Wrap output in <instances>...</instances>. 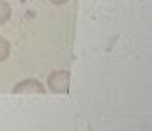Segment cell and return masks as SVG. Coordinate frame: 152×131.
I'll return each instance as SVG.
<instances>
[{
    "label": "cell",
    "mask_w": 152,
    "mask_h": 131,
    "mask_svg": "<svg viewBox=\"0 0 152 131\" xmlns=\"http://www.w3.org/2000/svg\"><path fill=\"white\" fill-rule=\"evenodd\" d=\"M14 93H21V95H43L45 93V88L43 84L40 83L38 79H24L18 83L14 88H12Z\"/></svg>",
    "instance_id": "cell-2"
},
{
    "label": "cell",
    "mask_w": 152,
    "mask_h": 131,
    "mask_svg": "<svg viewBox=\"0 0 152 131\" xmlns=\"http://www.w3.org/2000/svg\"><path fill=\"white\" fill-rule=\"evenodd\" d=\"M12 16V9H10V5L5 2V0H0V26L4 24V23H7Z\"/></svg>",
    "instance_id": "cell-3"
},
{
    "label": "cell",
    "mask_w": 152,
    "mask_h": 131,
    "mask_svg": "<svg viewBox=\"0 0 152 131\" xmlns=\"http://www.w3.org/2000/svg\"><path fill=\"white\" fill-rule=\"evenodd\" d=\"M10 55V45L5 38L0 35V62H5Z\"/></svg>",
    "instance_id": "cell-4"
},
{
    "label": "cell",
    "mask_w": 152,
    "mask_h": 131,
    "mask_svg": "<svg viewBox=\"0 0 152 131\" xmlns=\"http://www.w3.org/2000/svg\"><path fill=\"white\" fill-rule=\"evenodd\" d=\"M50 4H54V5H64V4H67L69 0H48Z\"/></svg>",
    "instance_id": "cell-5"
},
{
    "label": "cell",
    "mask_w": 152,
    "mask_h": 131,
    "mask_svg": "<svg viewBox=\"0 0 152 131\" xmlns=\"http://www.w3.org/2000/svg\"><path fill=\"white\" fill-rule=\"evenodd\" d=\"M47 84L52 93H67L71 86V74L67 71H54L48 74Z\"/></svg>",
    "instance_id": "cell-1"
}]
</instances>
